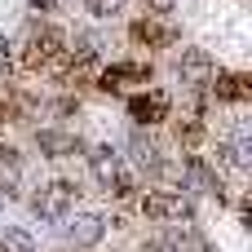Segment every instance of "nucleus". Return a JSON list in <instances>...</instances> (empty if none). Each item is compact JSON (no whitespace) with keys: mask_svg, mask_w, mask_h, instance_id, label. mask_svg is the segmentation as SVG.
Segmentation results:
<instances>
[{"mask_svg":"<svg viewBox=\"0 0 252 252\" xmlns=\"http://www.w3.org/2000/svg\"><path fill=\"white\" fill-rule=\"evenodd\" d=\"M155 80V71H151V62H142V58H124V62H102L97 66V75H93V84L102 89V93H137V89H146Z\"/></svg>","mask_w":252,"mask_h":252,"instance_id":"1","label":"nucleus"},{"mask_svg":"<svg viewBox=\"0 0 252 252\" xmlns=\"http://www.w3.org/2000/svg\"><path fill=\"white\" fill-rule=\"evenodd\" d=\"M133 204H137V213H142L146 221H155V226L190 221V204L182 199V190H168V186H151V190H142Z\"/></svg>","mask_w":252,"mask_h":252,"instance_id":"2","label":"nucleus"},{"mask_svg":"<svg viewBox=\"0 0 252 252\" xmlns=\"http://www.w3.org/2000/svg\"><path fill=\"white\" fill-rule=\"evenodd\" d=\"M124 111H128V120H133V124L155 128V124L173 120V97H168L164 89L146 84V89H137V93H128V97H124Z\"/></svg>","mask_w":252,"mask_h":252,"instance_id":"3","label":"nucleus"},{"mask_svg":"<svg viewBox=\"0 0 252 252\" xmlns=\"http://www.w3.org/2000/svg\"><path fill=\"white\" fill-rule=\"evenodd\" d=\"M128 40L137 49H173L177 44V27L168 22V13H137L128 22Z\"/></svg>","mask_w":252,"mask_h":252,"instance_id":"4","label":"nucleus"},{"mask_svg":"<svg viewBox=\"0 0 252 252\" xmlns=\"http://www.w3.org/2000/svg\"><path fill=\"white\" fill-rule=\"evenodd\" d=\"M75 195H80L75 182H62V177H58V182H49V186L31 199V213H35L40 221H62V217L75 208Z\"/></svg>","mask_w":252,"mask_h":252,"instance_id":"5","label":"nucleus"},{"mask_svg":"<svg viewBox=\"0 0 252 252\" xmlns=\"http://www.w3.org/2000/svg\"><path fill=\"white\" fill-rule=\"evenodd\" d=\"M89 168H93V177H97V182L106 186V195H111V190H115V186H120V182L128 177L124 159H120V155H115L111 146H93V151H89Z\"/></svg>","mask_w":252,"mask_h":252,"instance_id":"6","label":"nucleus"},{"mask_svg":"<svg viewBox=\"0 0 252 252\" xmlns=\"http://www.w3.org/2000/svg\"><path fill=\"white\" fill-rule=\"evenodd\" d=\"M35 146H40L44 155H53V159H66V155H80V151H84L71 128H40V133H35Z\"/></svg>","mask_w":252,"mask_h":252,"instance_id":"7","label":"nucleus"},{"mask_svg":"<svg viewBox=\"0 0 252 252\" xmlns=\"http://www.w3.org/2000/svg\"><path fill=\"white\" fill-rule=\"evenodd\" d=\"M102 235H106V221H102L97 213H80V217H71V226H66V239H71L75 248H97Z\"/></svg>","mask_w":252,"mask_h":252,"instance_id":"8","label":"nucleus"},{"mask_svg":"<svg viewBox=\"0 0 252 252\" xmlns=\"http://www.w3.org/2000/svg\"><path fill=\"white\" fill-rule=\"evenodd\" d=\"M128 151H133V168L137 173H146V177H159L164 173V155H159V146L151 142V137H142V133H133V142H128Z\"/></svg>","mask_w":252,"mask_h":252,"instance_id":"9","label":"nucleus"},{"mask_svg":"<svg viewBox=\"0 0 252 252\" xmlns=\"http://www.w3.org/2000/svg\"><path fill=\"white\" fill-rule=\"evenodd\" d=\"M18 182H22V155L13 146H0V186L18 190Z\"/></svg>","mask_w":252,"mask_h":252,"instance_id":"10","label":"nucleus"},{"mask_svg":"<svg viewBox=\"0 0 252 252\" xmlns=\"http://www.w3.org/2000/svg\"><path fill=\"white\" fill-rule=\"evenodd\" d=\"M124 4H128V0H84V9H89L93 18H115V13H124Z\"/></svg>","mask_w":252,"mask_h":252,"instance_id":"11","label":"nucleus"},{"mask_svg":"<svg viewBox=\"0 0 252 252\" xmlns=\"http://www.w3.org/2000/svg\"><path fill=\"white\" fill-rule=\"evenodd\" d=\"M142 4H146V13H173L177 0H142Z\"/></svg>","mask_w":252,"mask_h":252,"instance_id":"12","label":"nucleus"},{"mask_svg":"<svg viewBox=\"0 0 252 252\" xmlns=\"http://www.w3.org/2000/svg\"><path fill=\"white\" fill-rule=\"evenodd\" d=\"M31 9H40V13H49V9H58V0H31Z\"/></svg>","mask_w":252,"mask_h":252,"instance_id":"13","label":"nucleus"},{"mask_svg":"<svg viewBox=\"0 0 252 252\" xmlns=\"http://www.w3.org/2000/svg\"><path fill=\"white\" fill-rule=\"evenodd\" d=\"M9 53H13V49H9V40H4V31H0V66L9 62Z\"/></svg>","mask_w":252,"mask_h":252,"instance_id":"14","label":"nucleus"},{"mask_svg":"<svg viewBox=\"0 0 252 252\" xmlns=\"http://www.w3.org/2000/svg\"><path fill=\"white\" fill-rule=\"evenodd\" d=\"M0 252H4V248H0Z\"/></svg>","mask_w":252,"mask_h":252,"instance_id":"15","label":"nucleus"}]
</instances>
